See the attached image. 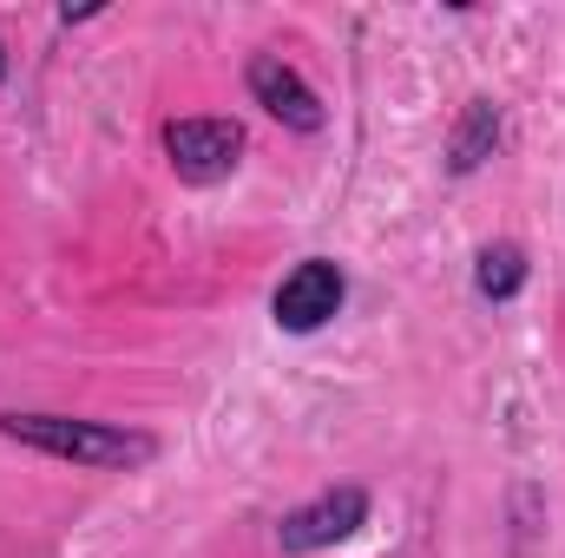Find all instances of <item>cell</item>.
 <instances>
[{
    "label": "cell",
    "instance_id": "6da1fadb",
    "mask_svg": "<svg viewBox=\"0 0 565 558\" xmlns=\"http://www.w3.org/2000/svg\"><path fill=\"white\" fill-rule=\"evenodd\" d=\"M0 433L33 447V453H53V460H73V466H99V473H132L158 460V440L139 427H113V420H73V415H0Z\"/></svg>",
    "mask_w": 565,
    "mask_h": 558
},
{
    "label": "cell",
    "instance_id": "7a4b0ae2",
    "mask_svg": "<svg viewBox=\"0 0 565 558\" xmlns=\"http://www.w3.org/2000/svg\"><path fill=\"white\" fill-rule=\"evenodd\" d=\"M164 158L184 184H224L244 164V126L237 119H171Z\"/></svg>",
    "mask_w": 565,
    "mask_h": 558
},
{
    "label": "cell",
    "instance_id": "3957f363",
    "mask_svg": "<svg viewBox=\"0 0 565 558\" xmlns=\"http://www.w3.org/2000/svg\"><path fill=\"white\" fill-rule=\"evenodd\" d=\"M342 296H349V282H342V270H335L329 257L296 264V270L277 282V296H270L277 329H289V335H316V329L342 309Z\"/></svg>",
    "mask_w": 565,
    "mask_h": 558
},
{
    "label": "cell",
    "instance_id": "277c9868",
    "mask_svg": "<svg viewBox=\"0 0 565 558\" xmlns=\"http://www.w3.org/2000/svg\"><path fill=\"white\" fill-rule=\"evenodd\" d=\"M362 519H369V493H362V486H335V493H322V500H309V506L282 513L277 546H282V552H296V558H302V552H322V546L349 539Z\"/></svg>",
    "mask_w": 565,
    "mask_h": 558
},
{
    "label": "cell",
    "instance_id": "5b68a950",
    "mask_svg": "<svg viewBox=\"0 0 565 558\" xmlns=\"http://www.w3.org/2000/svg\"><path fill=\"white\" fill-rule=\"evenodd\" d=\"M244 79H250V99H257L270 119H282L289 132H322V99L302 86L296 66H282L277 53H257Z\"/></svg>",
    "mask_w": 565,
    "mask_h": 558
},
{
    "label": "cell",
    "instance_id": "8992f818",
    "mask_svg": "<svg viewBox=\"0 0 565 558\" xmlns=\"http://www.w3.org/2000/svg\"><path fill=\"white\" fill-rule=\"evenodd\" d=\"M493 144H500V112L487 99H473L467 119H460V132H454V171H473Z\"/></svg>",
    "mask_w": 565,
    "mask_h": 558
},
{
    "label": "cell",
    "instance_id": "52a82bcc",
    "mask_svg": "<svg viewBox=\"0 0 565 558\" xmlns=\"http://www.w3.org/2000/svg\"><path fill=\"white\" fill-rule=\"evenodd\" d=\"M520 282H526V250H520V244L480 250V296H513Z\"/></svg>",
    "mask_w": 565,
    "mask_h": 558
},
{
    "label": "cell",
    "instance_id": "ba28073f",
    "mask_svg": "<svg viewBox=\"0 0 565 558\" xmlns=\"http://www.w3.org/2000/svg\"><path fill=\"white\" fill-rule=\"evenodd\" d=\"M0 73H7V53H0Z\"/></svg>",
    "mask_w": 565,
    "mask_h": 558
}]
</instances>
